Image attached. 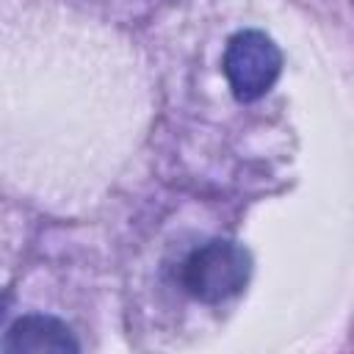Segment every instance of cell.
<instances>
[{"instance_id": "1", "label": "cell", "mask_w": 354, "mask_h": 354, "mask_svg": "<svg viewBox=\"0 0 354 354\" xmlns=\"http://www.w3.org/2000/svg\"><path fill=\"white\" fill-rule=\"evenodd\" d=\"M252 277V254L224 238H213L194 249L185 263H183V288L205 301V304H218L232 296H238Z\"/></svg>"}, {"instance_id": "2", "label": "cell", "mask_w": 354, "mask_h": 354, "mask_svg": "<svg viewBox=\"0 0 354 354\" xmlns=\"http://www.w3.org/2000/svg\"><path fill=\"white\" fill-rule=\"evenodd\" d=\"M282 72V53L263 30H241L227 41L224 75L238 102L266 97Z\"/></svg>"}, {"instance_id": "3", "label": "cell", "mask_w": 354, "mask_h": 354, "mask_svg": "<svg viewBox=\"0 0 354 354\" xmlns=\"http://www.w3.org/2000/svg\"><path fill=\"white\" fill-rule=\"evenodd\" d=\"M0 348L3 354H77L80 343L64 321L33 313L8 326Z\"/></svg>"}]
</instances>
